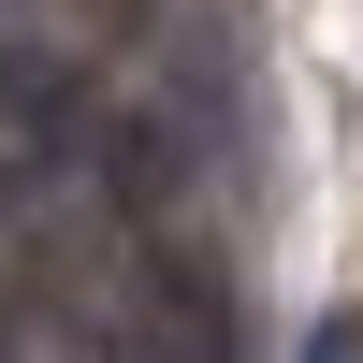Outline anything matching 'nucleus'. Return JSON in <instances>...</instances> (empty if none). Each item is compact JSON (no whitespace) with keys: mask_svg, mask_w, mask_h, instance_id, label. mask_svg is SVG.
I'll list each match as a JSON object with an SVG mask.
<instances>
[{"mask_svg":"<svg viewBox=\"0 0 363 363\" xmlns=\"http://www.w3.org/2000/svg\"><path fill=\"white\" fill-rule=\"evenodd\" d=\"M58 116H73V87H58V58H0V131L58 145Z\"/></svg>","mask_w":363,"mask_h":363,"instance_id":"nucleus-1","label":"nucleus"},{"mask_svg":"<svg viewBox=\"0 0 363 363\" xmlns=\"http://www.w3.org/2000/svg\"><path fill=\"white\" fill-rule=\"evenodd\" d=\"M306 363H363V320H320V335H306Z\"/></svg>","mask_w":363,"mask_h":363,"instance_id":"nucleus-2","label":"nucleus"}]
</instances>
